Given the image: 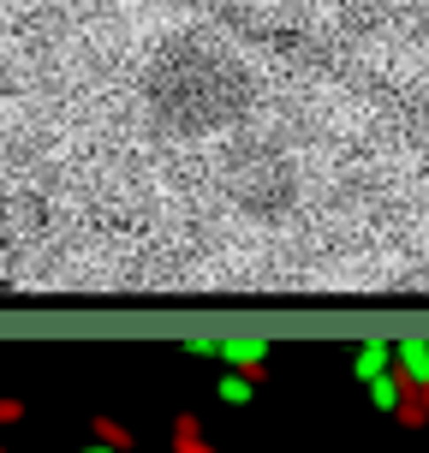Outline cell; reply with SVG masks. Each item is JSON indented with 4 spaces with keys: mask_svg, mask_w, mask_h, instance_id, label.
<instances>
[{
    "mask_svg": "<svg viewBox=\"0 0 429 453\" xmlns=\"http://www.w3.org/2000/svg\"><path fill=\"white\" fill-rule=\"evenodd\" d=\"M143 108L167 132L203 137V132H221L233 119H245L250 78L221 42L185 36V42H167L149 60V72H143Z\"/></svg>",
    "mask_w": 429,
    "mask_h": 453,
    "instance_id": "cell-1",
    "label": "cell"
},
{
    "mask_svg": "<svg viewBox=\"0 0 429 453\" xmlns=\"http://www.w3.org/2000/svg\"><path fill=\"white\" fill-rule=\"evenodd\" d=\"M269 334H226L221 340V358H226V370H245V376H257L263 382V370H269Z\"/></svg>",
    "mask_w": 429,
    "mask_h": 453,
    "instance_id": "cell-2",
    "label": "cell"
},
{
    "mask_svg": "<svg viewBox=\"0 0 429 453\" xmlns=\"http://www.w3.org/2000/svg\"><path fill=\"white\" fill-rule=\"evenodd\" d=\"M394 376L406 382V394L429 388V340H394Z\"/></svg>",
    "mask_w": 429,
    "mask_h": 453,
    "instance_id": "cell-3",
    "label": "cell"
},
{
    "mask_svg": "<svg viewBox=\"0 0 429 453\" xmlns=\"http://www.w3.org/2000/svg\"><path fill=\"white\" fill-rule=\"evenodd\" d=\"M382 370H394V346H387V340H358V352H352V376L370 382V376H382Z\"/></svg>",
    "mask_w": 429,
    "mask_h": 453,
    "instance_id": "cell-4",
    "label": "cell"
},
{
    "mask_svg": "<svg viewBox=\"0 0 429 453\" xmlns=\"http://www.w3.org/2000/svg\"><path fill=\"white\" fill-rule=\"evenodd\" d=\"M364 394H370V406L382 411V418H394V411L406 406V382H400L394 370H382V376H370V382H364Z\"/></svg>",
    "mask_w": 429,
    "mask_h": 453,
    "instance_id": "cell-5",
    "label": "cell"
},
{
    "mask_svg": "<svg viewBox=\"0 0 429 453\" xmlns=\"http://www.w3.org/2000/svg\"><path fill=\"white\" fill-rule=\"evenodd\" d=\"M215 400H221V406H250V400H257V376H245V370L215 376Z\"/></svg>",
    "mask_w": 429,
    "mask_h": 453,
    "instance_id": "cell-6",
    "label": "cell"
},
{
    "mask_svg": "<svg viewBox=\"0 0 429 453\" xmlns=\"http://www.w3.org/2000/svg\"><path fill=\"white\" fill-rule=\"evenodd\" d=\"M173 453H215L203 424H197V411H180V418H173Z\"/></svg>",
    "mask_w": 429,
    "mask_h": 453,
    "instance_id": "cell-7",
    "label": "cell"
},
{
    "mask_svg": "<svg viewBox=\"0 0 429 453\" xmlns=\"http://www.w3.org/2000/svg\"><path fill=\"white\" fill-rule=\"evenodd\" d=\"M90 441H102V448H113V453H132V430H126L119 418H108V411L90 418Z\"/></svg>",
    "mask_w": 429,
    "mask_h": 453,
    "instance_id": "cell-8",
    "label": "cell"
},
{
    "mask_svg": "<svg viewBox=\"0 0 429 453\" xmlns=\"http://www.w3.org/2000/svg\"><path fill=\"white\" fill-rule=\"evenodd\" d=\"M185 352H191V358H221V334H191Z\"/></svg>",
    "mask_w": 429,
    "mask_h": 453,
    "instance_id": "cell-9",
    "label": "cell"
},
{
    "mask_svg": "<svg viewBox=\"0 0 429 453\" xmlns=\"http://www.w3.org/2000/svg\"><path fill=\"white\" fill-rule=\"evenodd\" d=\"M6 424H24V400H12V394H0V430Z\"/></svg>",
    "mask_w": 429,
    "mask_h": 453,
    "instance_id": "cell-10",
    "label": "cell"
},
{
    "mask_svg": "<svg viewBox=\"0 0 429 453\" xmlns=\"http://www.w3.org/2000/svg\"><path fill=\"white\" fill-rule=\"evenodd\" d=\"M78 453H113V448H102V441H90V448H78Z\"/></svg>",
    "mask_w": 429,
    "mask_h": 453,
    "instance_id": "cell-11",
    "label": "cell"
},
{
    "mask_svg": "<svg viewBox=\"0 0 429 453\" xmlns=\"http://www.w3.org/2000/svg\"><path fill=\"white\" fill-rule=\"evenodd\" d=\"M0 453H6V441H0Z\"/></svg>",
    "mask_w": 429,
    "mask_h": 453,
    "instance_id": "cell-12",
    "label": "cell"
}]
</instances>
